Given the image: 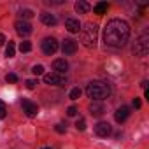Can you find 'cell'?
<instances>
[{"label":"cell","mask_w":149,"mask_h":149,"mask_svg":"<svg viewBox=\"0 0 149 149\" xmlns=\"http://www.w3.org/2000/svg\"><path fill=\"white\" fill-rule=\"evenodd\" d=\"M130 25L123 19H111L104 28V42L111 47H121L128 42Z\"/></svg>","instance_id":"obj_1"},{"label":"cell","mask_w":149,"mask_h":149,"mask_svg":"<svg viewBox=\"0 0 149 149\" xmlns=\"http://www.w3.org/2000/svg\"><path fill=\"white\" fill-rule=\"evenodd\" d=\"M86 95L93 100V102H98V100H104L111 95V88L105 84V83H100V81H91L88 86H86Z\"/></svg>","instance_id":"obj_2"},{"label":"cell","mask_w":149,"mask_h":149,"mask_svg":"<svg viewBox=\"0 0 149 149\" xmlns=\"http://www.w3.org/2000/svg\"><path fill=\"white\" fill-rule=\"evenodd\" d=\"M97 37H98V26L95 23H86L84 28H81V40L86 47L95 46Z\"/></svg>","instance_id":"obj_3"},{"label":"cell","mask_w":149,"mask_h":149,"mask_svg":"<svg viewBox=\"0 0 149 149\" xmlns=\"http://www.w3.org/2000/svg\"><path fill=\"white\" fill-rule=\"evenodd\" d=\"M147 51H149V35H147V32H144V33L135 40V44H133V54H137V56H146Z\"/></svg>","instance_id":"obj_4"},{"label":"cell","mask_w":149,"mask_h":149,"mask_svg":"<svg viewBox=\"0 0 149 149\" xmlns=\"http://www.w3.org/2000/svg\"><path fill=\"white\" fill-rule=\"evenodd\" d=\"M44 83L46 84H53V86H63L67 83V79L61 76V74L51 72V74H44Z\"/></svg>","instance_id":"obj_5"},{"label":"cell","mask_w":149,"mask_h":149,"mask_svg":"<svg viewBox=\"0 0 149 149\" xmlns=\"http://www.w3.org/2000/svg\"><path fill=\"white\" fill-rule=\"evenodd\" d=\"M56 49H58V40H56L54 37H46V39L42 40V51H44L46 54H54Z\"/></svg>","instance_id":"obj_6"},{"label":"cell","mask_w":149,"mask_h":149,"mask_svg":"<svg viewBox=\"0 0 149 149\" xmlns=\"http://www.w3.org/2000/svg\"><path fill=\"white\" fill-rule=\"evenodd\" d=\"M14 28H16V32H18L21 37H26V35L32 33V25H30L28 21H23V19L16 21V23H14Z\"/></svg>","instance_id":"obj_7"},{"label":"cell","mask_w":149,"mask_h":149,"mask_svg":"<svg viewBox=\"0 0 149 149\" xmlns=\"http://www.w3.org/2000/svg\"><path fill=\"white\" fill-rule=\"evenodd\" d=\"M23 112L28 116V118H35L37 116V112H39V107H37V104H33V102H30V100H23Z\"/></svg>","instance_id":"obj_8"},{"label":"cell","mask_w":149,"mask_h":149,"mask_svg":"<svg viewBox=\"0 0 149 149\" xmlns=\"http://www.w3.org/2000/svg\"><path fill=\"white\" fill-rule=\"evenodd\" d=\"M61 51H63V54H74L77 51V42L72 39H65L61 42Z\"/></svg>","instance_id":"obj_9"},{"label":"cell","mask_w":149,"mask_h":149,"mask_svg":"<svg viewBox=\"0 0 149 149\" xmlns=\"http://www.w3.org/2000/svg\"><path fill=\"white\" fill-rule=\"evenodd\" d=\"M111 132H112V128H111V125L105 123V121H100V123L95 125V133H97L98 137H107V135H111Z\"/></svg>","instance_id":"obj_10"},{"label":"cell","mask_w":149,"mask_h":149,"mask_svg":"<svg viewBox=\"0 0 149 149\" xmlns=\"http://www.w3.org/2000/svg\"><path fill=\"white\" fill-rule=\"evenodd\" d=\"M65 28H67L70 33H76V32L81 30V23H79V19H76V18H67V19H65Z\"/></svg>","instance_id":"obj_11"},{"label":"cell","mask_w":149,"mask_h":149,"mask_svg":"<svg viewBox=\"0 0 149 149\" xmlns=\"http://www.w3.org/2000/svg\"><path fill=\"white\" fill-rule=\"evenodd\" d=\"M128 116H130V109H128L126 105H123V107H119V109L116 111L114 119H116V123H125V121L128 119Z\"/></svg>","instance_id":"obj_12"},{"label":"cell","mask_w":149,"mask_h":149,"mask_svg":"<svg viewBox=\"0 0 149 149\" xmlns=\"http://www.w3.org/2000/svg\"><path fill=\"white\" fill-rule=\"evenodd\" d=\"M53 70H54L56 74H63V72H67V70H68V63H67V60H54V61H53Z\"/></svg>","instance_id":"obj_13"},{"label":"cell","mask_w":149,"mask_h":149,"mask_svg":"<svg viewBox=\"0 0 149 149\" xmlns=\"http://www.w3.org/2000/svg\"><path fill=\"white\" fill-rule=\"evenodd\" d=\"M90 114L91 116H102L104 112H105V107H104V104H98V102H93V104H90Z\"/></svg>","instance_id":"obj_14"},{"label":"cell","mask_w":149,"mask_h":149,"mask_svg":"<svg viewBox=\"0 0 149 149\" xmlns=\"http://www.w3.org/2000/svg\"><path fill=\"white\" fill-rule=\"evenodd\" d=\"M74 9H76V13H77V14H86V13L91 9V6L86 2V0H79V2H76Z\"/></svg>","instance_id":"obj_15"},{"label":"cell","mask_w":149,"mask_h":149,"mask_svg":"<svg viewBox=\"0 0 149 149\" xmlns=\"http://www.w3.org/2000/svg\"><path fill=\"white\" fill-rule=\"evenodd\" d=\"M40 19H42V23L47 25V26H54V25H56V18H54V14H51V13H42V14H40Z\"/></svg>","instance_id":"obj_16"},{"label":"cell","mask_w":149,"mask_h":149,"mask_svg":"<svg viewBox=\"0 0 149 149\" xmlns=\"http://www.w3.org/2000/svg\"><path fill=\"white\" fill-rule=\"evenodd\" d=\"M107 9H109L107 2H98V4H97V6L93 7L95 14H105V13H107Z\"/></svg>","instance_id":"obj_17"},{"label":"cell","mask_w":149,"mask_h":149,"mask_svg":"<svg viewBox=\"0 0 149 149\" xmlns=\"http://www.w3.org/2000/svg\"><path fill=\"white\" fill-rule=\"evenodd\" d=\"M14 54H16V46H14V42L9 40V44H7V47H6V56H7V58H13Z\"/></svg>","instance_id":"obj_18"},{"label":"cell","mask_w":149,"mask_h":149,"mask_svg":"<svg viewBox=\"0 0 149 149\" xmlns=\"http://www.w3.org/2000/svg\"><path fill=\"white\" fill-rule=\"evenodd\" d=\"M19 51H21V53H30V51H32V44H30L28 40H23V42L19 44Z\"/></svg>","instance_id":"obj_19"},{"label":"cell","mask_w":149,"mask_h":149,"mask_svg":"<svg viewBox=\"0 0 149 149\" xmlns=\"http://www.w3.org/2000/svg\"><path fill=\"white\" fill-rule=\"evenodd\" d=\"M68 97H70L72 100H77V98L81 97V90H79V88H74V90L70 91V95H68Z\"/></svg>","instance_id":"obj_20"},{"label":"cell","mask_w":149,"mask_h":149,"mask_svg":"<svg viewBox=\"0 0 149 149\" xmlns=\"http://www.w3.org/2000/svg\"><path fill=\"white\" fill-rule=\"evenodd\" d=\"M19 16L25 18V19H28V18L33 16V11H30V9H23V11H19Z\"/></svg>","instance_id":"obj_21"},{"label":"cell","mask_w":149,"mask_h":149,"mask_svg":"<svg viewBox=\"0 0 149 149\" xmlns=\"http://www.w3.org/2000/svg\"><path fill=\"white\" fill-rule=\"evenodd\" d=\"M7 116V107H6V104L0 100V119H4Z\"/></svg>","instance_id":"obj_22"},{"label":"cell","mask_w":149,"mask_h":149,"mask_svg":"<svg viewBox=\"0 0 149 149\" xmlns=\"http://www.w3.org/2000/svg\"><path fill=\"white\" fill-rule=\"evenodd\" d=\"M32 72L35 74V76H42V74H44V67H42V65H35V67L32 68Z\"/></svg>","instance_id":"obj_23"},{"label":"cell","mask_w":149,"mask_h":149,"mask_svg":"<svg viewBox=\"0 0 149 149\" xmlns=\"http://www.w3.org/2000/svg\"><path fill=\"white\" fill-rule=\"evenodd\" d=\"M76 128H77V130H81V132H83V130H86V121H84L83 118H81V119H77V123H76Z\"/></svg>","instance_id":"obj_24"},{"label":"cell","mask_w":149,"mask_h":149,"mask_svg":"<svg viewBox=\"0 0 149 149\" xmlns=\"http://www.w3.org/2000/svg\"><path fill=\"white\" fill-rule=\"evenodd\" d=\"M6 81H7V83H16V81H18V76H16V74H7V76H6Z\"/></svg>","instance_id":"obj_25"},{"label":"cell","mask_w":149,"mask_h":149,"mask_svg":"<svg viewBox=\"0 0 149 149\" xmlns=\"http://www.w3.org/2000/svg\"><path fill=\"white\" fill-rule=\"evenodd\" d=\"M76 114H77V107L70 105V107L67 109V116H70V118H72V116H76Z\"/></svg>","instance_id":"obj_26"},{"label":"cell","mask_w":149,"mask_h":149,"mask_svg":"<svg viewBox=\"0 0 149 149\" xmlns=\"http://www.w3.org/2000/svg\"><path fill=\"white\" fill-rule=\"evenodd\" d=\"M25 84H26V88H28V90H33V88H35V84H37V81H35V79H28Z\"/></svg>","instance_id":"obj_27"},{"label":"cell","mask_w":149,"mask_h":149,"mask_svg":"<svg viewBox=\"0 0 149 149\" xmlns=\"http://www.w3.org/2000/svg\"><path fill=\"white\" fill-rule=\"evenodd\" d=\"M54 130H56L58 133H65V126H63V125H56V126H54Z\"/></svg>","instance_id":"obj_28"},{"label":"cell","mask_w":149,"mask_h":149,"mask_svg":"<svg viewBox=\"0 0 149 149\" xmlns=\"http://www.w3.org/2000/svg\"><path fill=\"white\" fill-rule=\"evenodd\" d=\"M140 105H142V102H140L139 98H135V100H133V107H135V109H140Z\"/></svg>","instance_id":"obj_29"},{"label":"cell","mask_w":149,"mask_h":149,"mask_svg":"<svg viewBox=\"0 0 149 149\" xmlns=\"http://www.w3.org/2000/svg\"><path fill=\"white\" fill-rule=\"evenodd\" d=\"M6 42H7V40H6V35H4V33H0V46H4Z\"/></svg>","instance_id":"obj_30"},{"label":"cell","mask_w":149,"mask_h":149,"mask_svg":"<svg viewBox=\"0 0 149 149\" xmlns=\"http://www.w3.org/2000/svg\"><path fill=\"white\" fill-rule=\"evenodd\" d=\"M42 149H53V147H42Z\"/></svg>","instance_id":"obj_31"}]
</instances>
